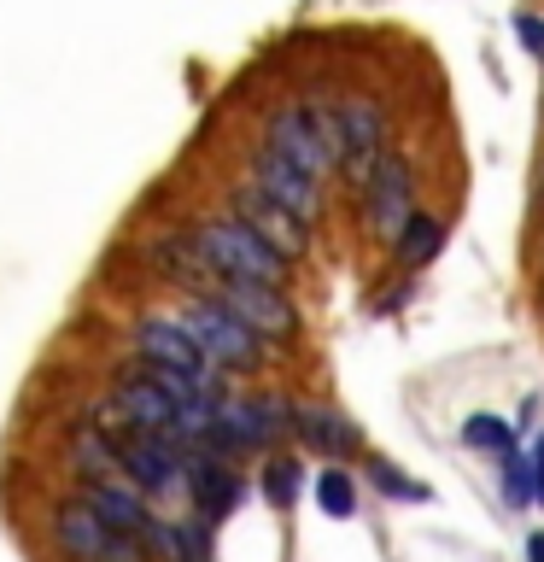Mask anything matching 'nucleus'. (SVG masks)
<instances>
[{"mask_svg": "<svg viewBox=\"0 0 544 562\" xmlns=\"http://www.w3.org/2000/svg\"><path fill=\"white\" fill-rule=\"evenodd\" d=\"M205 293L217 299L223 311H235L263 346H287L298 334V311H293L287 288H263V281H211Z\"/></svg>", "mask_w": 544, "mask_h": 562, "instance_id": "8", "label": "nucleus"}, {"mask_svg": "<svg viewBox=\"0 0 544 562\" xmlns=\"http://www.w3.org/2000/svg\"><path fill=\"white\" fill-rule=\"evenodd\" d=\"M416 158L410 153H398V147H386L375 165H369V176L351 193H358V217H363V235L369 240H381V246H393L398 240V228L416 217Z\"/></svg>", "mask_w": 544, "mask_h": 562, "instance_id": "2", "label": "nucleus"}, {"mask_svg": "<svg viewBox=\"0 0 544 562\" xmlns=\"http://www.w3.org/2000/svg\"><path fill=\"white\" fill-rule=\"evenodd\" d=\"M129 351H135V363H165V369H188V375H205V381H217V363L200 351V340L188 334L182 316H135L129 323Z\"/></svg>", "mask_w": 544, "mask_h": 562, "instance_id": "10", "label": "nucleus"}, {"mask_svg": "<svg viewBox=\"0 0 544 562\" xmlns=\"http://www.w3.org/2000/svg\"><path fill=\"white\" fill-rule=\"evenodd\" d=\"M77 498L94 509V516H105L117 527V533H129V539H140L147 544V533H152V504H147V492H135L123 474H77Z\"/></svg>", "mask_w": 544, "mask_h": 562, "instance_id": "14", "label": "nucleus"}, {"mask_svg": "<svg viewBox=\"0 0 544 562\" xmlns=\"http://www.w3.org/2000/svg\"><path fill=\"white\" fill-rule=\"evenodd\" d=\"M526 562H544V533H533V539H526Z\"/></svg>", "mask_w": 544, "mask_h": 562, "instance_id": "24", "label": "nucleus"}, {"mask_svg": "<svg viewBox=\"0 0 544 562\" xmlns=\"http://www.w3.org/2000/svg\"><path fill=\"white\" fill-rule=\"evenodd\" d=\"M53 544L65 562H147V544L117 533L105 516H94L82 498H65L53 509Z\"/></svg>", "mask_w": 544, "mask_h": 562, "instance_id": "7", "label": "nucleus"}, {"mask_svg": "<svg viewBox=\"0 0 544 562\" xmlns=\"http://www.w3.org/2000/svg\"><path fill=\"white\" fill-rule=\"evenodd\" d=\"M293 434L305 439L310 451L333 457V463H345V457L363 451V428L345 411H333V404H293Z\"/></svg>", "mask_w": 544, "mask_h": 562, "instance_id": "15", "label": "nucleus"}, {"mask_svg": "<svg viewBox=\"0 0 544 562\" xmlns=\"http://www.w3.org/2000/svg\"><path fill=\"white\" fill-rule=\"evenodd\" d=\"M539 193H544V182H539Z\"/></svg>", "mask_w": 544, "mask_h": 562, "instance_id": "25", "label": "nucleus"}, {"mask_svg": "<svg viewBox=\"0 0 544 562\" xmlns=\"http://www.w3.org/2000/svg\"><path fill=\"white\" fill-rule=\"evenodd\" d=\"M193 240H200V258L211 263L217 281H263V288H287L293 281V258L275 252L258 228H246L240 217H200L193 223Z\"/></svg>", "mask_w": 544, "mask_h": 562, "instance_id": "1", "label": "nucleus"}, {"mask_svg": "<svg viewBox=\"0 0 544 562\" xmlns=\"http://www.w3.org/2000/svg\"><path fill=\"white\" fill-rule=\"evenodd\" d=\"M439 252H445V217H433V211H416V217L398 228V240H393V263H398L404 276H410V270H428Z\"/></svg>", "mask_w": 544, "mask_h": 562, "instance_id": "16", "label": "nucleus"}, {"mask_svg": "<svg viewBox=\"0 0 544 562\" xmlns=\"http://www.w3.org/2000/svg\"><path fill=\"white\" fill-rule=\"evenodd\" d=\"M182 492H188V504H193V521H205V527L228 521L240 509V498H246L240 469L228 463V457H217V451H188Z\"/></svg>", "mask_w": 544, "mask_h": 562, "instance_id": "12", "label": "nucleus"}, {"mask_svg": "<svg viewBox=\"0 0 544 562\" xmlns=\"http://www.w3.org/2000/svg\"><path fill=\"white\" fill-rule=\"evenodd\" d=\"M258 486H263V498H270L275 509H293L298 486H305V469H298V457H270L263 474H258Z\"/></svg>", "mask_w": 544, "mask_h": 562, "instance_id": "18", "label": "nucleus"}, {"mask_svg": "<svg viewBox=\"0 0 544 562\" xmlns=\"http://www.w3.org/2000/svg\"><path fill=\"white\" fill-rule=\"evenodd\" d=\"M246 182H258L270 200H281L310 228L322 223V182H316L310 170H298L293 158H281L275 147H263V140H252V153H246Z\"/></svg>", "mask_w": 544, "mask_h": 562, "instance_id": "11", "label": "nucleus"}, {"mask_svg": "<svg viewBox=\"0 0 544 562\" xmlns=\"http://www.w3.org/2000/svg\"><path fill=\"white\" fill-rule=\"evenodd\" d=\"M463 446H468V451H491V457H503L509 446H515V422H509V416H491V411L468 416V422H463Z\"/></svg>", "mask_w": 544, "mask_h": 562, "instance_id": "19", "label": "nucleus"}, {"mask_svg": "<svg viewBox=\"0 0 544 562\" xmlns=\"http://www.w3.org/2000/svg\"><path fill=\"white\" fill-rule=\"evenodd\" d=\"M310 492H316V504H322V516H333V521L358 516V481H351L345 469H322Z\"/></svg>", "mask_w": 544, "mask_h": 562, "instance_id": "17", "label": "nucleus"}, {"mask_svg": "<svg viewBox=\"0 0 544 562\" xmlns=\"http://www.w3.org/2000/svg\"><path fill=\"white\" fill-rule=\"evenodd\" d=\"M175 316L188 323V334L200 340V351L217 369H258L263 351H270L235 311H223L211 293H182V311H175Z\"/></svg>", "mask_w": 544, "mask_h": 562, "instance_id": "5", "label": "nucleus"}, {"mask_svg": "<svg viewBox=\"0 0 544 562\" xmlns=\"http://www.w3.org/2000/svg\"><path fill=\"white\" fill-rule=\"evenodd\" d=\"M393 147V112L381 94H340L333 100V170L351 188L369 176V165Z\"/></svg>", "mask_w": 544, "mask_h": 562, "instance_id": "4", "label": "nucleus"}, {"mask_svg": "<svg viewBox=\"0 0 544 562\" xmlns=\"http://www.w3.org/2000/svg\"><path fill=\"white\" fill-rule=\"evenodd\" d=\"M263 147H275L281 158H293L298 170H310L316 182L333 176V100H287L263 117Z\"/></svg>", "mask_w": 544, "mask_h": 562, "instance_id": "3", "label": "nucleus"}, {"mask_svg": "<svg viewBox=\"0 0 544 562\" xmlns=\"http://www.w3.org/2000/svg\"><path fill=\"white\" fill-rule=\"evenodd\" d=\"M105 411L129 416V422H140V428H152V434L182 439V446L193 451V422H188V411L165 393V386H158V375H152L147 363H123V369H117L112 386H105Z\"/></svg>", "mask_w": 544, "mask_h": 562, "instance_id": "6", "label": "nucleus"}, {"mask_svg": "<svg viewBox=\"0 0 544 562\" xmlns=\"http://www.w3.org/2000/svg\"><path fill=\"white\" fill-rule=\"evenodd\" d=\"M526 463H533V504H544V434L533 439V451H526Z\"/></svg>", "mask_w": 544, "mask_h": 562, "instance_id": "23", "label": "nucleus"}, {"mask_svg": "<svg viewBox=\"0 0 544 562\" xmlns=\"http://www.w3.org/2000/svg\"><path fill=\"white\" fill-rule=\"evenodd\" d=\"M140 263H147V276L170 281V288L182 293H205L211 281V263L200 258V240H193V228H152L147 240H140Z\"/></svg>", "mask_w": 544, "mask_h": 562, "instance_id": "13", "label": "nucleus"}, {"mask_svg": "<svg viewBox=\"0 0 544 562\" xmlns=\"http://www.w3.org/2000/svg\"><path fill=\"white\" fill-rule=\"evenodd\" d=\"M498 481H503V498L515 504V509L533 504V463H526V451L509 446V451L498 457Z\"/></svg>", "mask_w": 544, "mask_h": 562, "instance_id": "21", "label": "nucleus"}, {"mask_svg": "<svg viewBox=\"0 0 544 562\" xmlns=\"http://www.w3.org/2000/svg\"><path fill=\"white\" fill-rule=\"evenodd\" d=\"M369 486L381 492V498H398V504H428V486L410 481L398 463H386V457H369Z\"/></svg>", "mask_w": 544, "mask_h": 562, "instance_id": "20", "label": "nucleus"}, {"mask_svg": "<svg viewBox=\"0 0 544 562\" xmlns=\"http://www.w3.org/2000/svg\"><path fill=\"white\" fill-rule=\"evenodd\" d=\"M223 211H228V217H240L246 228H258V235L270 240L275 252H287L293 263L310 252V235H316V228H310L305 217H293V211L281 205V200H270V193H263L258 182H235V188H223Z\"/></svg>", "mask_w": 544, "mask_h": 562, "instance_id": "9", "label": "nucleus"}, {"mask_svg": "<svg viewBox=\"0 0 544 562\" xmlns=\"http://www.w3.org/2000/svg\"><path fill=\"white\" fill-rule=\"evenodd\" d=\"M515 35H521V47L533 53V59H544V18L539 12H515Z\"/></svg>", "mask_w": 544, "mask_h": 562, "instance_id": "22", "label": "nucleus"}]
</instances>
